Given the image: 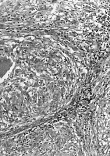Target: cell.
Returning <instances> with one entry per match:
<instances>
[{
  "label": "cell",
  "mask_w": 110,
  "mask_h": 156,
  "mask_svg": "<svg viewBox=\"0 0 110 156\" xmlns=\"http://www.w3.org/2000/svg\"><path fill=\"white\" fill-rule=\"evenodd\" d=\"M9 61L5 57L0 58V80H2L9 68Z\"/></svg>",
  "instance_id": "cell-1"
}]
</instances>
